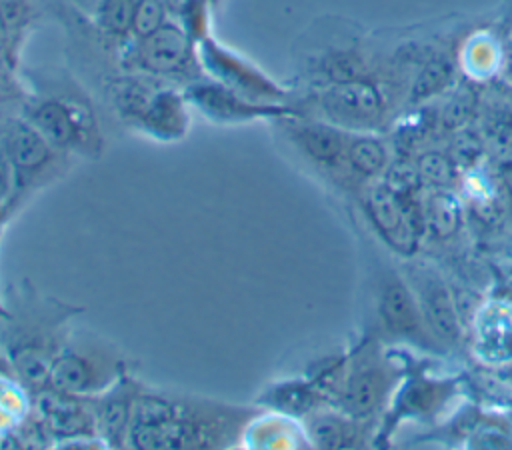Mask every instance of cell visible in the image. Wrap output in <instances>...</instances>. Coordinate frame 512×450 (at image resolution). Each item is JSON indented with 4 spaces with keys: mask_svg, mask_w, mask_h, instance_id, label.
Wrapping results in <instances>:
<instances>
[{
    "mask_svg": "<svg viewBox=\"0 0 512 450\" xmlns=\"http://www.w3.org/2000/svg\"><path fill=\"white\" fill-rule=\"evenodd\" d=\"M252 408L176 396L140 384L132 406L126 446L132 448H224L244 434Z\"/></svg>",
    "mask_w": 512,
    "mask_h": 450,
    "instance_id": "cell-1",
    "label": "cell"
},
{
    "mask_svg": "<svg viewBox=\"0 0 512 450\" xmlns=\"http://www.w3.org/2000/svg\"><path fill=\"white\" fill-rule=\"evenodd\" d=\"M130 374V358L90 330L66 332L52 362L50 384L80 398H94Z\"/></svg>",
    "mask_w": 512,
    "mask_h": 450,
    "instance_id": "cell-2",
    "label": "cell"
},
{
    "mask_svg": "<svg viewBox=\"0 0 512 450\" xmlns=\"http://www.w3.org/2000/svg\"><path fill=\"white\" fill-rule=\"evenodd\" d=\"M196 52L198 64L206 70V74L232 92L262 104H280L284 100L286 92L258 66L218 44L210 36L196 42Z\"/></svg>",
    "mask_w": 512,
    "mask_h": 450,
    "instance_id": "cell-3",
    "label": "cell"
},
{
    "mask_svg": "<svg viewBox=\"0 0 512 450\" xmlns=\"http://www.w3.org/2000/svg\"><path fill=\"white\" fill-rule=\"evenodd\" d=\"M56 150L90 152L98 148L96 124L90 112L64 98L38 100L26 118Z\"/></svg>",
    "mask_w": 512,
    "mask_h": 450,
    "instance_id": "cell-4",
    "label": "cell"
},
{
    "mask_svg": "<svg viewBox=\"0 0 512 450\" xmlns=\"http://www.w3.org/2000/svg\"><path fill=\"white\" fill-rule=\"evenodd\" d=\"M132 62L152 76H180L198 62L196 42L180 24L168 20L150 36L136 40Z\"/></svg>",
    "mask_w": 512,
    "mask_h": 450,
    "instance_id": "cell-5",
    "label": "cell"
},
{
    "mask_svg": "<svg viewBox=\"0 0 512 450\" xmlns=\"http://www.w3.org/2000/svg\"><path fill=\"white\" fill-rule=\"evenodd\" d=\"M184 96L192 108H196L214 124H244L260 118L292 116V110L282 104H262L248 100L214 80L190 84L184 90Z\"/></svg>",
    "mask_w": 512,
    "mask_h": 450,
    "instance_id": "cell-6",
    "label": "cell"
},
{
    "mask_svg": "<svg viewBox=\"0 0 512 450\" xmlns=\"http://www.w3.org/2000/svg\"><path fill=\"white\" fill-rule=\"evenodd\" d=\"M4 154L14 176V192H22L40 182L54 162V146L28 122H12L4 136Z\"/></svg>",
    "mask_w": 512,
    "mask_h": 450,
    "instance_id": "cell-7",
    "label": "cell"
},
{
    "mask_svg": "<svg viewBox=\"0 0 512 450\" xmlns=\"http://www.w3.org/2000/svg\"><path fill=\"white\" fill-rule=\"evenodd\" d=\"M318 106L336 126H360L376 120L382 110V98L370 82L350 78L322 90Z\"/></svg>",
    "mask_w": 512,
    "mask_h": 450,
    "instance_id": "cell-8",
    "label": "cell"
},
{
    "mask_svg": "<svg viewBox=\"0 0 512 450\" xmlns=\"http://www.w3.org/2000/svg\"><path fill=\"white\" fill-rule=\"evenodd\" d=\"M38 412L44 428L56 438L74 440L78 436L98 434L90 398L72 396L54 386H46L40 390Z\"/></svg>",
    "mask_w": 512,
    "mask_h": 450,
    "instance_id": "cell-9",
    "label": "cell"
},
{
    "mask_svg": "<svg viewBox=\"0 0 512 450\" xmlns=\"http://www.w3.org/2000/svg\"><path fill=\"white\" fill-rule=\"evenodd\" d=\"M138 388L140 382L132 380L128 374L100 396L90 398L96 432L108 446H126V436L132 420V406Z\"/></svg>",
    "mask_w": 512,
    "mask_h": 450,
    "instance_id": "cell-10",
    "label": "cell"
},
{
    "mask_svg": "<svg viewBox=\"0 0 512 450\" xmlns=\"http://www.w3.org/2000/svg\"><path fill=\"white\" fill-rule=\"evenodd\" d=\"M184 94L172 88H160L152 92L144 112L134 124L138 130L160 142H178L190 128V110Z\"/></svg>",
    "mask_w": 512,
    "mask_h": 450,
    "instance_id": "cell-11",
    "label": "cell"
},
{
    "mask_svg": "<svg viewBox=\"0 0 512 450\" xmlns=\"http://www.w3.org/2000/svg\"><path fill=\"white\" fill-rule=\"evenodd\" d=\"M412 282L420 312L426 324L438 334V338L456 342L460 336V322L456 306L442 278L428 268H414Z\"/></svg>",
    "mask_w": 512,
    "mask_h": 450,
    "instance_id": "cell-12",
    "label": "cell"
},
{
    "mask_svg": "<svg viewBox=\"0 0 512 450\" xmlns=\"http://www.w3.org/2000/svg\"><path fill=\"white\" fill-rule=\"evenodd\" d=\"M366 212L378 234L398 252L408 254L414 248V226L404 210L400 196L386 184L366 190Z\"/></svg>",
    "mask_w": 512,
    "mask_h": 450,
    "instance_id": "cell-13",
    "label": "cell"
},
{
    "mask_svg": "<svg viewBox=\"0 0 512 450\" xmlns=\"http://www.w3.org/2000/svg\"><path fill=\"white\" fill-rule=\"evenodd\" d=\"M280 118L288 140L314 164L334 168L346 160L348 138L334 124Z\"/></svg>",
    "mask_w": 512,
    "mask_h": 450,
    "instance_id": "cell-14",
    "label": "cell"
},
{
    "mask_svg": "<svg viewBox=\"0 0 512 450\" xmlns=\"http://www.w3.org/2000/svg\"><path fill=\"white\" fill-rule=\"evenodd\" d=\"M380 314L390 332L406 338H414L424 342L422 322L424 316L420 312L418 300L412 290L398 278H388L380 292Z\"/></svg>",
    "mask_w": 512,
    "mask_h": 450,
    "instance_id": "cell-15",
    "label": "cell"
},
{
    "mask_svg": "<svg viewBox=\"0 0 512 450\" xmlns=\"http://www.w3.org/2000/svg\"><path fill=\"white\" fill-rule=\"evenodd\" d=\"M380 398V376L374 366H362L352 372L344 390L342 404L350 414L370 412Z\"/></svg>",
    "mask_w": 512,
    "mask_h": 450,
    "instance_id": "cell-16",
    "label": "cell"
},
{
    "mask_svg": "<svg viewBox=\"0 0 512 450\" xmlns=\"http://www.w3.org/2000/svg\"><path fill=\"white\" fill-rule=\"evenodd\" d=\"M462 208L454 194L434 192L426 202V224L438 238H448L460 228Z\"/></svg>",
    "mask_w": 512,
    "mask_h": 450,
    "instance_id": "cell-17",
    "label": "cell"
},
{
    "mask_svg": "<svg viewBox=\"0 0 512 450\" xmlns=\"http://www.w3.org/2000/svg\"><path fill=\"white\" fill-rule=\"evenodd\" d=\"M346 162L356 174L374 176L386 164V150L376 138H370V136L350 138L346 148Z\"/></svg>",
    "mask_w": 512,
    "mask_h": 450,
    "instance_id": "cell-18",
    "label": "cell"
},
{
    "mask_svg": "<svg viewBox=\"0 0 512 450\" xmlns=\"http://www.w3.org/2000/svg\"><path fill=\"white\" fill-rule=\"evenodd\" d=\"M308 436H310V442L316 446L342 448L352 440V428L340 416L320 414V416L310 418Z\"/></svg>",
    "mask_w": 512,
    "mask_h": 450,
    "instance_id": "cell-19",
    "label": "cell"
},
{
    "mask_svg": "<svg viewBox=\"0 0 512 450\" xmlns=\"http://www.w3.org/2000/svg\"><path fill=\"white\" fill-rule=\"evenodd\" d=\"M136 0H98L96 22L110 36H126L132 32Z\"/></svg>",
    "mask_w": 512,
    "mask_h": 450,
    "instance_id": "cell-20",
    "label": "cell"
},
{
    "mask_svg": "<svg viewBox=\"0 0 512 450\" xmlns=\"http://www.w3.org/2000/svg\"><path fill=\"white\" fill-rule=\"evenodd\" d=\"M166 22H168V6L164 0H136L130 34L136 40L144 38L156 32Z\"/></svg>",
    "mask_w": 512,
    "mask_h": 450,
    "instance_id": "cell-21",
    "label": "cell"
},
{
    "mask_svg": "<svg viewBox=\"0 0 512 450\" xmlns=\"http://www.w3.org/2000/svg\"><path fill=\"white\" fill-rule=\"evenodd\" d=\"M450 74H452V70H450L448 62H444V60L428 62L414 82L412 100H422V98H428V96L436 94L438 90H442L446 86V82L450 80Z\"/></svg>",
    "mask_w": 512,
    "mask_h": 450,
    "instance_id": "cell-22",
    "label": "cell"
},
{
    "mask_svg": "<svg viewBox=\"0 0 512 450\" xmlns=\"http://www.w3.org/2000/svg\"><path fill=\"white\" fill-rule=\"evenodd\" d=\"M416 168H418L420 178L434 186H446L454 178V166H452L450 158H446L440 152H428V154L420 156Z\"/></svg>",
    "mask_w": 512,
    "mask_h": 450,
    "instance_id": "cell-23",
    "label": "cell"
},
{
    "mask_svg": "<svg viewBox=\"0 0 512 450\" xmlns=\"http://www.w3.org/2000/svg\"><path fill=\"white\" fill-rule=\"evenodd\" d=\"M418 180H420V174H418V168H416V166H410V164H396L394 168L388 170L384 184H386L392 192H396L398 196H402V194L412 192V188L418 184Z\"/></svg>",
    "mask_w": 512,
    "mask_h": 450,
    "instance_id": "cell-24",
    "label": "cell"
},
{
    "mask_svg": "<svg viewBox=\"0 0 512 450\" xmlns=\"http://www.w3.org/2000/svg\"><path fill=\"white\" fill-rule=\"evenodd\" d=\"M10 192H14V176L4 148H0V208L4 202H8Z\"/></svg>",
    "mask_w": 512,
    "mask_h": 450,
    "instance_id": "cell-25",
    "label": "cell"
}]
</instances>
